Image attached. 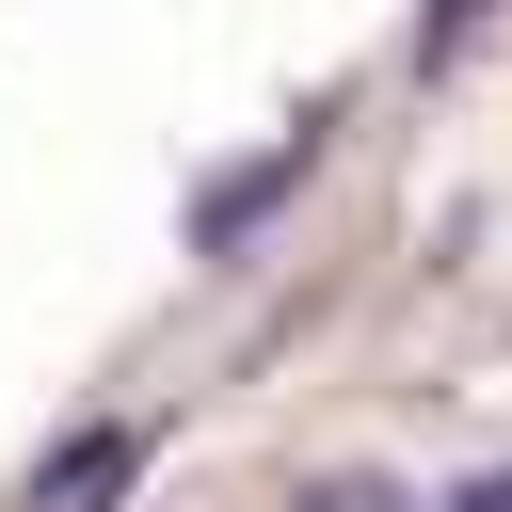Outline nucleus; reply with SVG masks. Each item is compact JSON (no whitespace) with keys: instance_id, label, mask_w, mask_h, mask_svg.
<instances>
[{"instance_id":"1","label":"nucleus","mask_w":512,"mask_h":512,"mask_svg":"<svg viewBox=\"0 0 512 512\" xmlns=\"http://www.w3.org/2000/svg\"><path fill=\"white\" fill-rule=\"evenodd\" d=\"M320 144H336V96H320V112H304V128H272V144H256V160H224V176H208V192H192V256H208V272H240V256H256V240H272V224H288V192H304V176H320Z\"/></svg>"},{"instance_id":"2","label":"nucleus","mask_w":512,"mask_h":512,"mask_svg":"<svg viewBox=\"0 0 512 512\" xmlns=\"http://www.w3.org/2000/svg\"><path fill=\"white\" fill-rule=\"evenodd\" d=\"M144 464H160V432H144V416H80V432L32 464V512H112Z\"/></svg>"},{"instance_id":"3","label":"nucleus","mask_w":512,"mask_h":512,"mask_svg":"<svg viewBox=\"0 0 512 512\" xmlns=\"http://www.w3.org/2000/svg\"><path fill=\"white\" fill-rule=\"evenodd\" d=\"M480 16H496V0H416V32H400V64H416V80H432V64H464V48H480Z\"/></svg>"},{"instance_id":"4","label":"nucleus","mask_w":512,"mask_h":512,"mask_svg":"<svg viewBox=\"0 0 512 512\" xmlns=\"http://www.w3.org/2000/svg\"><path fill=\"white\" fill-rule=\"evenodd\" d=\"M288 512H432V496H400V480H384V464H320V480H304V496H288Z\"/></svg>"},{"instance_id":"5","label":"nucleus","mask_w":512,"mask_h":512,"mask_svg":"<svg viewBox=\"0 0 512 512\" xmlns=\"http://www.w3.org/2000/svg\"><path fill=\"white\" fill-rule=\"evenodd\" d=\"M432 512H512V464H480V480H448Z\"/></svg>"}]
</instances>
